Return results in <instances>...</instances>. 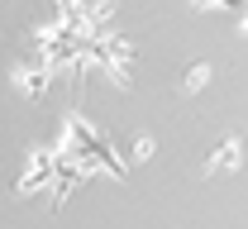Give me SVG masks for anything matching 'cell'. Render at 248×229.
<instances>
[{"label": "cell", "mask_w": 248, "mask_h": 229, "mask_svg": "<svg viewBox=\"0 0 248 229\" xmlns=\"http://www.w3.org/2000/svg\"><path fill=\"white\" fill-rule=\"evenodd\" d=\"M53 153L81 182H91V177H115L120 182V177H129V158L115 148V138L100 129V124H91L86 115H67L62 120L58 138H53Z\"/></svg>", "instance_id": "6da1fadb"}, {"label": "cell", "mask_w": 248, "mask_h": 229, "mask_svg": "<svg viewBox=\"0 0 248 229\" xmlns=\"http://www.w3.org/2000/svg\"><path fill=\"white\" fill-rule=\"evenodd\" d=\"M15 191H19V196H43L53 205V191H58V153H53V148H29Z\"/></svg>", "instance_id": "7a4b0ae2"}, {"label": "cell", "mask_w": 248, "mask_h": 229, "mask_svg": "<svg viewBox=\"0 0 248 229\" xmlns=\"http://www.w3.org/2000/svg\"><path fill=\"white\" fill-rule=\"evenodd\" d=\"M10 81H15V91H19L24 100H43L48 91H53V81H58V76H53V67L43 62L38 53H29V58H19V62H15Z\"/></svg>", "instance_id": "3957f363"}, {"label": "cell", "mask_w": 248, "mask_h": 229, "mask_svg": "<svg viewBox=\"0 0 248 229\" xmlns=\"http://www.w3.org/2000/svg\"><path fill=\"white\" fill-rule=\"evenodd\" d=\"M239 167H244V138L229 134V138H219L215 148H210V158H205V177H229V172H239Z\"/></svg>", "instance_id": "277c9868"}, {"label": "cell", "mask_w": 248, "mask_h": 229, "mask_svg": "<svg viewBox=\"0 0 248 229\" xmlns=\"http://www.w3.org/2000/svg\"><path fill=\"white\" fill-rule=\"evenodd\" d=\"M210 76H215V62H205V58H201V62H191V67L182 72V91H186V96L205 91V86H210Z\"/></svg>", "instance_id": "5b68a950"}, {"label": "cell", "mask_w": 248, "mask_h": 229, "mask_svg": "<svg viewBox=\"0 0 248 229\" xmlns=\"http://www.w3.org/2000/svg\"><path fill=\"white\" fill-rule=\"evenodd\" d=\"M153 153H157V143L148 138V134H139V138H134V153H129V163H148Z\"/></svg>", "instance_id": "8992f818"}, {"label": "cell", "mask_w": 248, "mask_h": 229, "mask_svg": "<svg viewBox=\"0 0 248 229\" xmlns=\"http://www.w3.org/2000/svg\"><path fill=\"white\" fill-rule=\"evenodd\" d=\"M244 33H248V5H244Z\"/></svg>", "instance_id": "52a82bcc"}]
</instances>
